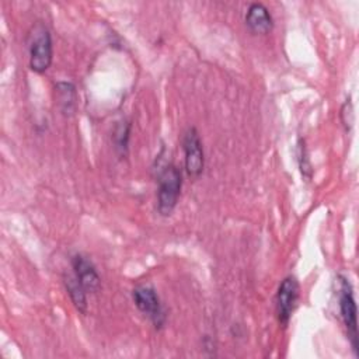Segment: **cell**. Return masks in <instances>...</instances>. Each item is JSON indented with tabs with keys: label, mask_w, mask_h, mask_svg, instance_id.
Here are the masks:
<instances>
[{
	"label": "cell",
	"mask_w": 359,
	"mask_h": 359,
	"mask_svg": "<svg viewBox=\"0 0 359 359\" xmlns=\"http://www.w3.org/2000/svg\"><path fill=\"white\" fill-rule=\"evenodd\" d=\"M182 187V174L174 164H167L157 175V212L161 216H170L180 199Z\"/></svg>",
	"instance_id": "1"
},
{
	"label": "cell",
	"mask_w": 359,
	"mask_h": 359,
	"mask_svg": "<svg viewBox=\"0 0 359 359\" xmlns=\"http://www.w3.org/2000/svg\"><path fill=\"white\" fill-rule=\"evenodd\" d=\"M53 57V45L52 36L46 27L36 24L31 32L29 41V67L32 72L41 74L45 73Z\"/></svg>",
	"instance_id": "2"
},
{
	"label": "cell",
	"mask_w": 359,
	"mask_h": 359,
	"mask_svg": "<svg viewBox=\"0 0 359 359\" xmlns=\"http://www.w3.org/2000/svg\"><path fill=\"white\" fill-rule=\"evenodd\" d=\"M341 121H342V125L345 126V130H349L353 122V109L349 100H346L341 108Z\"/></svg>",
	"instance_id": "13"
},
{
	"label": "cell",
	"mask_w": 359,
	"mask_h": 359,
	"mask_svg": "<svg viewBox=\"0 0 359 359\" xmlns=\"http://www.w3.org/2000/svg\"><path fill=\"white\" fill-rule=\"evenodd\" d=\"M297 157H299V167H300V171L302 174L310 180L311 178V164H310V160L307 157V149H306V144H304V140H299V144H297Z\"/></svg>",
	"instance_id": "12"
},
{
	"label": "cell",
	"mask_w": 359,
	"mask_h": 359,
	"mask_svg": "<svg viewBox=\"0 0 359 359\" xmlns=\"http://www.w3.org/2000/svg\"><path fill=\"white\" fill-rule=\"evenodd\" d=\"M65 286H66V290L74 304V307L86 314L87 313V297H86V293L87 290L80 285V282L76 279V276H66L65 278Z\"/></svg>",
	"instance_id": "10"
},
{
	"label": "cell",
	"mask_w": 359,
	"mask_h": 359,
	"mask_svg": "<svg viewBox=\"0 0 359 359\" xmlns=\"http://www.w3.org/2000/svg\"><path fill=\"white\" fill-rule=\"evenodd\" d=\"M72 268H73V275L87 292H97L100 289L101 286L100 275L94 264L87 257L81 254L73 255Z\"/></svg>",
	"instance_id": "7"
},
{
	"label": "cell",
	"mask_w": 359,
	"mask_h": 359,
	"mask_svg": "<svg viewBox=\"0 0 359 359\" xmlns=\"http://www.w3.org/2000/svg\"><path fill=\"white\" fill-rule=\"evenodd\" d=\"M55 100L65 115H72L77 104V93L73 83L59 81L55 84Z\"/></svg>",
	"instance_id": "9"
},
{
	"label": "cell",
	"mask_w": 359,
	"mask_h": 359,
	"mask_svg": "<svg viewBox=\"0 0 359 359\" xmlns=\"http://www.w3.org/2000/svg\"><path fill=\"white\" fill-rule=\"evenodd\" d=\"M245 25L252 34H268L273 28V20L262 3H252L245 13Z\"/></svg>",
	"instance_id": "8"
},
{
	"label": "cell",
	"mask_w": 359,
	"mask_h": 359,
	"mask_svg": "<svg viewBox=\"0 0 359 359\" xmlns=\"http://www.w3.org/2000/svg\"><path fill=\"white\" fill-rule=\"evenodd\" d=\"M185 171L191 178H198L205 167L202 140L195 128H189L182 137Z\"/></svg>",
	"instance_id": "5"
},
{
	"label": "cell",
	"mask_w": 359,
	"mask_h": 359,
	"mask_svg": "<svg viewBox=\"0 0 359 359\" xmlns=\"http://www.w3.org/2000/svg\"><path fill=\"white\" fill-rule=\"evenodd\" d=\"M299 299V282L293 275L283 278L276 293V317L282 327H286L292 318Z\"/></svg>",
	"instance_id": "6"
},
{
	"label": "cell",
	"mask_w": 359,
	"mask_h": 359,
	"mask_svg": "<svg viewBox=\"0 0 359 359\" xmlns=\"http://www.w3.org/2000/svg\"><path fill=\"white\" fill-rule=\"evenodd\" d=\"M338 279H339L338 280L339 282L338 306H339L341 317L346 328L352 349L355 351V355H358V323H356V303L353 297V289L348 278L339 275Z\"/></svg>",
	"instance_id": "3"
},
{
	"label": "cell",
	"mask_w": 359,
	"mask_h": 359,
	"mask_svg": "<svg viewBox=\"0 0 359 359\" xmlns=\"http://www.w3.org/2000/svg\"><path fill=\"white\" fill-rule=\"evenodd\" d=\"M132 299L137 310L151 321L154 328L160 330L164 327L167 321V313L154 287L147 285L137 286L132 290Z\"/></svg>",
	"instance_id": "4"
},
{
	"label": "cell",
	"mask_w": 359,
	"mask_h": 359,
	"mask_svg": "<svg viewBox=\"0 0 359 359\" xmlns=\"http://www.w3.org/2000/svg\"><path fill=\"white\" fill-rule=\"evenodd\" d=\"M130 128H132V125H130L129 121H122L115 126V130L112 133L115 149L121 154H126V151H128V144H129V137H130Z\"/></svg>",
	"instance_id": "11"
}]
</instances>
